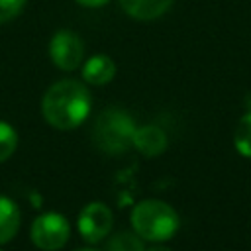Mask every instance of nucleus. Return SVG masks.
I'll list each match as a JSON object with an SVG mask.
<instances>
[{
  "label": "nucleus",
  "mask_w": 251,
  "mask_h": 251,
  "mask_svg": "<svg viewBox=\"0 0 251 251\" xmlns=\"http://www.w3.org/2000/svg\"><path fill=\"white\" fill-rule=\"evenodd\" d=\"M92 98L88 88L73 78L51 84L41 98V114L55 129H75L90 114Z\"/></svg>",
  "instance_id": "f257e3e1"
},
{
  "label": "nucleus",
  "mask_w": 251,
  "mask_h": 251,
  "mask_svg": "<svg viewBox=\"0 0 251 251\" xmlns=\"http://www.w3.org/2000/svg\"><path fill=\"white\" fill-rule=\"evenodd\" d=\"M178 226L176 210L163 200H141L131 210V227L143 241H167L176 233Z\"/></svg>",
  "instance_id": "f03ea898"
},
{
  "label": "nucleus",
  "mask_w": 251,
  "mask_h": 251,
  "mask_svg": "<svg viewBox=\"0 0 251 251\" xmlns=\"http://www.w3.org/2000/svg\"><path fill=\"white\" fill-rule=\"evenodd\" d=\"M135 129V122L127 112L110 108L98 114L92 129V139L100 151L108 155H122L129 147H133Z\"/></svg>",
  "instance_id": "7ed1b4c3"
},
{
  "label": "nucleus",
  "mask_w": 251,
  "mask_h": 251,
  "mask_svg": "<svg viewBox=\"0 0 251 251\" xmlns=\"http://www.w3.org/2000/svg\"><path fill=\"white\" fill-rule=\"evenodd\" d=\"M71 235V226L67 218L59 212H45L37 216L31 224L29 237L33 245L41 251H57L61 249Z\"/></svg>",
  "instance_id": "20e7f679"
},
{
  "label": "nucleus",
  "mask_w": 251,
  "mask_h": 251,
  "mask_svg": "<svg viewBox=\"0 0 251 251\" xmlns=\"http://www.w3.org/2000/svg\"><path fill=\"white\" fill-rule=\"evenodd\" d=\"M49 57L61 71H75L82 65L84 43L71 29H59L49 41Z\"/></svg>",
  "instance_id": "39448f33"
},
{
  "label": "nucleus",
  "mask_w": 251,
  "mask_h": 251,
  "mask_svg": "<svg viewBox=\"0 0 251 251\" xmlns=\"http://www.w3.org/2000/svg\"><path fill=\"white\" fill-rule=\"evenodd\" d=\"M78 233L88 243L102 241L110 229H112V210L104 202H88L80 212L76 220Z\"/></svg>",
  "instance_id": "423d86ee"
},
{
  "label": "nucleus",
  "mask_w": 251,
  "mask_h": 251,
  "mask_svg": "<svg viewBox=\"0 0 251 251\" xmlns=\"http://www.w3.org/2000/svg\"><path fill=\"white\" fill-rule=\"evenodd\" d=\"M133 147L145 157H157L167 149V133L153 124L141 126L133 133Z\"/></svg>",
  "instance_id": "0eeeda50"
},
{
  "label": "nucleus",
  "mask_w": 251,
  "mask_h": 251,
  "mask_svg": "<svg viewBox=\"0 0 251 251\" xmlns=\"http://www.w3.org/2000/svg\"><path fill=\"white\" fill-rule=\"evenodd\" d=\"M173 2L175 0H120V6L131 18L141 22H151L167 14Z\"/></svg>",
  "instance_id": "6e6552de"
},
{
  "label": "nucleus",
  "mask_w": 251,
  "mask_h": 251,
  "mask_svg": "<svg viewBox=\"0 0 251 251\" xmlns=\"http://www.w3.org/2000/svg\"><path fill=\"white\" fill-rule=\"evenodd\" d=\"M114 76H116V63L104 53L90 57L82 65V78L88 84L102 86V84H108Z\"/></svg>",
  "instance_id": "1a4fd4ad"
},
{
  "label": "nucleus",
  "mask_w": 251,
  "mask_h": 251,
  "mask_svg": "<svg viewBox=\"0 0 251 251\" xmlns=\"http://www.w3.org/2000/svg\"><path fill=\"white\" fill-rule=\"evenodd\" d=\"M20 229V208L8 196L0 194V245L16 237Z\"/></svg>",
  "instance_id": "9d476101"
},
{
  "label": "nucleus",
  "mask_w": 251,
  "mask_h": 251,
  "mask_svg": "<svg viewBox=\"0 0 251 251\" xmlns=\"http://www.w3.org/2000/svg\"><path fill=\"white\" fill-rule=\"evenodd\" d=\"M106 251H145V247L135 231H120L108 241Z\"/></svg>",
  "instance_id": "9b49d317"
},
{
  "label": "nucleus",
  "mask_w": 251,
  "mask_h": 251,
  "mask_svg": "<svg viewBox=\"0 0 251 251\" xmlns=\"http://www.w3.org/2000/svg\"><path fill=\"white\" fill-rule=\"evenodd\" d=\"M233 143H235V149L239 151V155L251 159V112H247L237 122V127L233 133Z\"/></svg>",
  "instance_id": "f8f14e48"
},
{
  "label": "nucleus",
  "mask_w": 251,
  "mask_h": 251,
  "mask_svg": "<svg viewBox=\"0 0 251 251\" xmlns=\"http://www.w3.org/2000/svg\"><path fill=\"white\" fill-rule=\"evenodd\" d=\"M18 147V133L16 129L8 124V122H2L0 120V163L10 159L14 155Z\"/></svg>",
  "instance_id": "ddd939ff"
},
{
  "label": "nucleus",
  "mask_w": 251,
  "mask_h": 251,
  "mask_svg": "<svg viewBox=\"0 0 251 251\" xmlns=\"http://www.w3.org/2000/svg\"><path fill=\"white\" fill-rule=\"evenodd\" d=\"M25 8V0H0V24L18 18Z\"/></svg>",
  "instance_id": "4468645a"
},
{
  "label": "nucleus",
  "mask_w": 251,
  "mask_h": 251,
  "mask_svg": "<svg viewBox=\"0 0 251 251\" xmlns=\"http://www.w3.org/2000/svg\"><path fill=\"white\" fill-rule=\"evenodd\" d=\"M75 2H78L80 6H86V8H100V6H104L108 0H75Z\"/></svg>",
  "instance_id": "2eb2a0df"
},
{
  "label": "nucleus",
  "mask_w": 251,
  "mask_h": 251,
  "mask_svg": "<svg viewBox=\"0 0 251 251\" xmlns=\"http://www.w3.org/2000/svg\"><path fill=\"white\" fill-rule=\"evenodd\" d=\"M145 251H171V249L165 247V245H153V247H149V249H145Z\"/></svg>",
  "instance_id": "dca6fc26"
},
{
  "label": "nucleus",
  "mask_w": 251,
  "mask_h": 251,
  "mask_svg": "<svg viewBox=\"0 0 251 251\" xmlns=\"http://www.w3.org/2000/svg\"><path fill=\"white\" fill-rule=\"evenodd\" d=\"M76 251H96V249H90V247H84V249H76Z\"/></svg>",
  "instance_id": "f3484780"
},
{
  "label": "nucleus",
  "mask_w": 251,
  "mask_h": 251,
  "mask_svg": "<svg viewBox=\"0 0 251 251\" xmlns=\"http://www.w3.org/2000/svg\"><path fill=\"white\" fill-rule=\"evenodd\" d=\"M0 251H2V249H0Z\"/></svg>",
  "instance_id": "a211bd4d"
}]
</instances>
